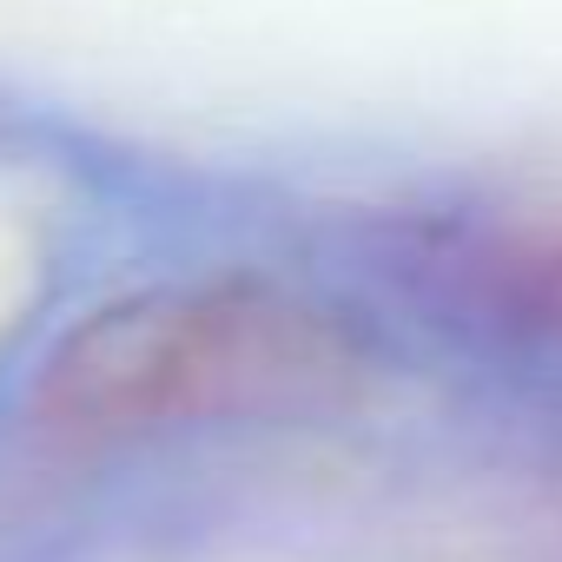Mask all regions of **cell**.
<instances>
[{"label": "cell", "mask_w": 562, "mask_h": 562, "mask_svg": "<svg viewBox=\"0 0 562 562\" xmlns=\"http://www.w3.org/2000/svg\"><path fill=\"white\" fill-rule=\"evenodd\" d=\"M358 378L364 338L331 305L258 278H205L133 292L80 318L54 345L34 404L74 437H146L305 411Z\"/></svg>", "instance_id": "obj_1"}, {"label": "cell", "mask_w": 562, "mask_h": 562, "mask_svg": "<svg viewBox=\"0 0 562 562\" xmlns=\"http://www.w3.org/2000/svg\"><path fill=\"white\" fill-rule=\"evenodd\" d=\"M490 292L522 325L562 338V225L555 232H529L509 251H496L490 258Z\"/></svg>", "instance_id": "obj_2"}]
</instances>
